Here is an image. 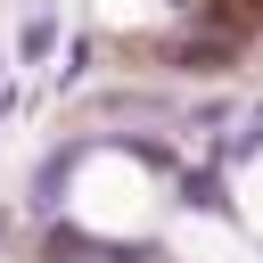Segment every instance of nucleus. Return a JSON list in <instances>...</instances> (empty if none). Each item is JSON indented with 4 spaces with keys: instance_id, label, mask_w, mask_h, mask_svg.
<instances>
[{
    "instance_id": "1",
    "label": "nucleus",
    "mask_w": 263,
    "mask_h": 263,
    "mask_svg": "<svg viewBox=\"0 0 263 263\" xmlns=\"http://www.w3.org/2000/svg\"><path fill=\"white\" fill-rule=\"evenodd\" d=\"M247 189H255V222H263V173H255V181H247Z\"/></svg>"
}]
</instances>
